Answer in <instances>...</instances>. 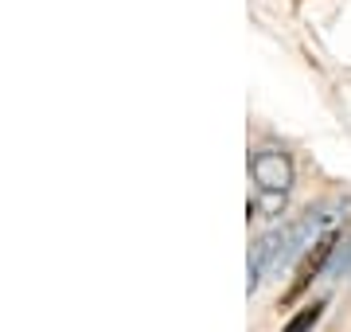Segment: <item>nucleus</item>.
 Wrapping results in <instances>:
<instances>
[{
	"label": "nucleus",
	"mask_w": 351,
	"mask_h": 332,
	"mask_svg": "<svg viewBox=\"0 0 351 332\" xmlns=\"http://www.w3.org/2000/svg\"><path fill=\"white\" fill-rule=\"evenodd\" d=\"M339 274H351V243H348V250H343V262H339Z\"/></svg>",
	"instance_id": "39448f33"
},
{
	"label": "nucleus",
	"mask_w": 351,
	"mask_h": 332,
	"mask_svg": "<svg viewBox=\"0 0 351 332\" xmlns=\"http://www.w3.org/2000/svg\"><path fill=\"white\" fill-rule=\"evenodd\" d=\"M328 223V215H324V207H308L304 215H297L293 223H281V227H274V230H265L262 239H254V246H250V258H246V270H250V278H246V289H258L265 281V274L269 270H277V266H285L289 258L297 254L308 239H313V230L316 227H324Z\"/></svg>",
	"instance_id": "f257e3e1"
},
{
	"label": "nucleus",
	"mask_w": 351,
	"mask_h": 332,
	"mask_svg": "<svg viewBox=\"0 0 351 332\" xmlns=\"http://www.w3.org/2000/svg\"><path fill=\"white\" fill-rule=\"evenodd\" d=\"M250 176H254V200L246 204L250 219H274L285 207V195L293 188V161L281 149H258L250 156Z\"/></svg>",
	"instance_id": "f03ea898"
},
{
	"label": "nucleus",
	"mask_w": 351,
	"mask_h": 332,
	"mask_svg": "<svg viewBox=\"0 0 351 332\" xmlns=\"http://www.w3.org/2000/svg\"><path fill=\"white\" fill-rule=\"evenodd\" d=\"M336 246H339L336 230H328V235H320V239H316L313 250L301 258V266H297V274H293V281H289V289L281 294V301H285V305H293V301H297V297H301L304 289L320 278V270L328 266V258H332V250H336Z\"/></svg>",
	"instance_id": "7ed1b4c3"
},
{
	"label": "nucleus",
	"mask_w": 351,
	"mask_h": 332,
	"mask_svg": "<svg viewBox=\"0 0 351 332\" xmlns=\"http://www.w3.org/2000/svg\"><path fill=\"white\" fill-rule=\"evenodd\" d=\"M324 309H328V301H313V305L297 309V313L285 320V329L281 332H313L316 324H320V317H324Z\"/></svg>",
	"instance_id": "20e7f679"
}]
</instances>
